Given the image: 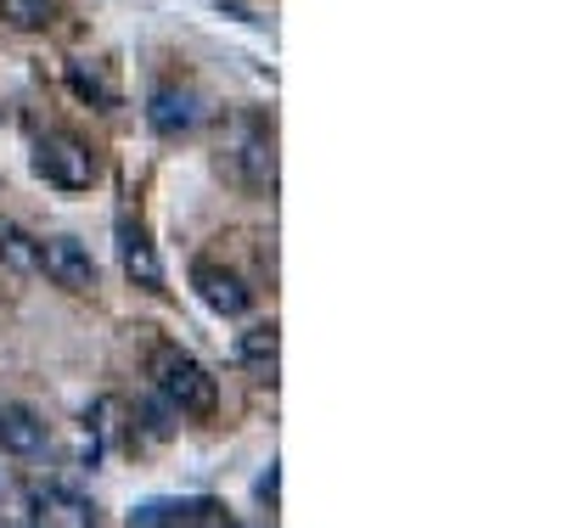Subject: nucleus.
<instances>
[{"mask_svg":"<svg viewBox=\"0 0 562 528\" xmlns=\"http://www.w3.org/2000/svg\"><path fill=\"white\" fill-rule=\"evenodd\" d=\"M254 495H259V506H265V512L276 517V495H281V467H276V461H270V467L259 472V484H254Z\"/></svg>","mask_w":562,"mask_h":528,"instance_id":"obj_15","label":"nucleus"},{"mask_svg":"<svg viewBox=\"0 0 562 528\" xmlns=\"http://www.w3.org/2000/svg\"><path fill=\"white\" fill-rule=\"evenodd\" d=\"M45 445H52V427L40 422V411L0 405V450H7V456H40Z\"/></svg>","mask_w":562,"mask_h":528,"instance_id":"obj_9","label":"nucleus"},{"mask_svg":"<svg viewBox=\"0 0 562 528\" xmlns=\"http://www.w3.org/2000/svg\"><path fill=\"white\" fill-rule=\"evenodd\" d=\"M147 124H153L164 141L192 135V130L203 124V96H198L192 85H158L153 102H147Z\"/></svg>","mask_w":562,"mask_h":528,"instance_id":"obj_6","label":"nucleus"},{"mask_svg":"<svg viewBox=\"0 0 562 528\" xmlns=\"http://www.w3.org/2000/svg\"><path fill=\"white\" fill-rule=\"evenodd\" d=\"M237 360H243V371L254 382H276V371H281V332H276V321L243 332V338H237Z\"/></svg>","mask_w":562,"mask_h":528,"instance_id":"obj_11","label":"nucleus"},{"mask_svg":"<svg viewBox=\"0 0 562 528\" xmlns=\"http://www.w3.org/2000/svg\"><path fill=\"white\" fill-rule=\"evenodd\" d=\"M119 259H124V276L135 287H147V293H164V265H158V248H153V236L147 225H140L135 214L119 220Z\"/></svg>","mask_w":562,"mask_h":528,"instance_id":"obj_8","label":"nucleus"},{"mask_svg":"<svg viewBox=\"0 0 562 528\" xmlns=\"http://www.w3.org/2000/svg\"><path fill=\"white\" fill-rule=\"evenodd\" d=\"M225 164H231V180H237V186L259 191V198H265V191L276 198V135H270V124H259V119H237V124H231Z\"/></svg>","mask_w":562,"mask_h":528,"instance_id":"obj_2","label":"nucleus"},{"mask_svg":"<svg viewBox=\"0 0 562 528\" xmlns=\"http://www.w3.org/2000/svg\"><path fill=\"white\" fill-rule=\"evenodd\" d=\"M192 287H198V299L214 310V315H225V321H237V315H248V304H254V287L237 276V270H225V265H192Z\"/></svg>","mask_w":562,"mask_h":528,"instance_id":"obj_7","label":"nucleus"},{"mask_svg":"<svg viewBox=\"0 0 562 528\" xmlns=\"http://www.w3.org/2000/svg\"><path fill=\"white\" fill-rule=\"evenodd\" d=\"M40 270L52 276L68 293H97V259L79 236H45L40 243Z\"/></svg>","mask_w":562,"mask_h":528,"instance_id":"obj_5","label":"nucleus"},{"mask_svg":"<svg viewBox=\"0 0 562 528\" xmlns=\"http://www.w3.org/2000/svg\"><path fill=\"white\" fill-rule=\"evenodd\" d=\"M0 259H7L18 276H34L40 270V243L23 231V225H12V220H0Z\"/></svg>","mask_w":562,"mask_h":528,"instance_id":"obj_13","label":"nucleus"},{"mask_svg":"<svg viewBox=\"0 0 562 528\" xmlns=\"http://www.w3.org/2000/svg\"><path fill=\"white\" fill-rule=\"evenodd\" d=\"M147 371H153V389H158L180 416L209 422V416L220 411V382L209 377V366H203L198 355H186L180 344H158Z\"/></svg>","mask_w":562,"mask_h":528,"instance_id":"obj_1","label":"nucleus"},{"mask_svg":"<svg viewBox=\"0 0 562 528\" xmlns=\"http://www.w3.org/2000/svg\"><path fill=\"white\" fill-rule=\"evenodd\" d=\"M192 523H209V528H220V523H231V512H225L220 501H209V495H180V501H140V506L130 512V528H192Z\"/></svg>","mask_w":562,"mask_h":528,"instance_id":"obj_4","label":"nucleus"},{"mask_svg":"<svg viewBox=\"0 0 562 528\" xmlns=\"http://www.w3.org/2000/svg\"><path fill=\"white\" fill-rule=\"evenodd\" d=\"M68 85H74L79 102H90V108H102V113L119 108V85L108 79L102 63H68Z\"/></svg>","mask_w":562,"mask_h":528,"instance_id":"obj_12","label":"nucleus"},{"mask_svg":"<svg viewBox=\"0 0 562 528\" xmlns=\"http://www.w3.org/2000/svg\"><path fill=\"white\" fill-rule=\"evenodd\" d=\"M34 175L63 186V191H90V186H97V175H102V158L90 153L79 135L52 130V135L34 141Z\"/></svg>","mask_w":562,"mask_h":528,"instance_id":"obj_3","label":"nucleus"},{"mask_svg":"<svg viewBox=\"0 0 562 528\" xmlns=\"http://www.w3.org/2000/svg\"><path fill=\"white\" fill-rule=\"evenodd\" d=\"M57 12V0H0V18L12 29H45Z\"/></svg>","mask_w":562,"mask_h":528,"instance_id":"obj_14","label":"nucleus"},{"mask_svg":"<svg viewBox=\"0 0 562 528\" xmlns=\"http://www.w3.org/2000/svg\"><path fill=\"white\" fill-rule=\"evenodd\" d=\"M29 512H34V523H63V528H90L97 523V506H90L85 495H74V490H57V484L29 490Z\"/></svg>","mask_w":562,"mask_h":528,"instance_id":"obj_10","label":"nucleus"}]
</instances>
